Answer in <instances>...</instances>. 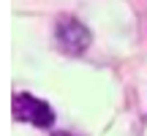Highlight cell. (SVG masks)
<instances>
[{"instance_id": "obj_1", "label": "cell", "mask_w": 147, "mask_h": 136, "mask_svg": "<svg viewBox=\"0 0 147 136\" xmlns=\"http://www.w3.org/2000/svg\"><path fill=\"white\" fill-rule=\"evenodd\" d=\"M11 109H14V117L19 123H30V125H36V128H49L55 123L52 106H49L47 101L30 95V93H16Z\"/></svg>"}, {"instance_id": "obj_2", "label": "cell", "mask_w": 147, "mask_h": 136, "mask_svg": "<svg viewBox=\"0 0 147 136\" xmlns=\"http://www.w3.org/2000/svg\"><path fill=\"white\" fill-rule=\"evenodd\" d=\"M55 41L65 55H82L90 46V30L74 16H63L55 30Z\"/></svg>"}]
</instances>
